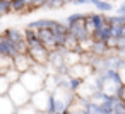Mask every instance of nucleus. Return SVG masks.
I'll use <instances>...</instances> for the list:
<instances>
[{
  "instance_id": "obj_1",
  "label": "nucleus",
  "mask_w": 125,
  "mask_h": 114,
  "mask_svg": "<svg viewBox=\"0 0 125 114\" xmlns=\"http://www.w3.org/2000/svg\"><path fill=\"white\" fill-rule=\"evenodd\" d=\"M96 85H98L99 92H103L110 97H115L118 94V90L123 87V82H122L118 72L106 70L103 73H96Z\"/></svg>"
},
{
  "instance_id": "obj_2",
  "label": "nucleus",
  "mask_w": 125,
  "mask_h": 114,
  "mask_svg": "<svg viewBox=\"0 0 125 114\" xmlns=\"http://www.w3.org/2000/svg\"><path fill=\"white\" fill-rule=\"evenodd\" d=\"M46 66H38V65H33L31 70L21 73V78L19 82L33 94L40 92L41 89H45V78H46Z\"/></svg>"
},
{
  "instance_id": "obj_3",
  "label": "nucleus",
  "mask_w": 125,
  "mask_h": 114,
  "mask_svg": "<svg viewBox=\"0 0 125 114\" xmlns=\"http://www.w3.org/2000/svg\"><path fill=\"white\" fill-rule=\"evenodd\" d=\"M7 97L12 100V104L19 109V107H24L31 102V92L21 83V82H16L10 85L9 92H7Z\"/></svg>"
},
{
  "instance_id": "obj_4",
  "label": "nucleus",
  "mask_w": 125,
  "mask_h": 114,
  "mask_svg": "<svg viewBox=\"0 0 125 114\" xmlns=\"http://www.w3.org/2000/svg\"><path fill=\"white\" fill-rule=\"evenodd\" d=\"M36 111L43 112V114H50L52 111V94L46 89H41L40 92L31 95V102H29Z\"/></svg>"
},
{
  "instance_id": "obj_5",
  "label": "nucleus",
  "mask_w": 125,
  "mask_h": 114,
  "mask_svg": "<svg viewBox=\"0 0 125 114\" xmlns=\"http://www.w3.org/2000/svg\"><path fill=\"white\" fill-rule=\"evenodd\" d=\"M28 56L33 60V63H34V65H38V66H48L50 53L45 49V46L29 48V49H28Z\"/></svg>"
},
{
  "instance_id": "obj_6",
  "label": "nucleus",
  "mask_w": 125,
  "mask_h": 114,
  "mask_svg": "<svg viewBox=\"0 0 125 114\" xmlns=\"http://www.w3.org/2000/svg\"><path fill=\"white\" fill-rule=\"evenodd\" d=\"M33 60L28 56V55H16L14 56V68L19 72V73H24L28 70L33 68Z\"/></svg>"
},
{
  "instance_id": "obj_7",
  "label": "nucleus",
  "mask_w": 125,
  "mask_h": 114,
  "mask_svg": "<svg viewBox=\"0 0 125 114\" xmlns=\"http://www.w3.org/2000/svg\"><path fill=\"white\" fill-rule=\"evenodd\" d=\"M16 112H17V107L12 104V100L7 95L0 97V114H16Z\"/></svg>"
},
{
  "instance_id": "obj_8",
  "label": "nucleus",
  "mask_w": 125,
  "mask_h": 114,
  "mask_svg": "<svg viewBox=\"0 0 125 114\" xmlns=\"http://www.w3.org/2000/svg\"><path fill=\"white\" fill-rule=\"evenodd\" d=\"M93 5L96 7V10L99 14H108V12L113 10V4L110 2V0H94Z\"/></svg>"
},
{
  "instance_id": "obj_9",
  "label": "nucleus",
  "mask_w": 125,
  "mask_h": 114,
  "mask_svg": "<svg viewBox=\"0 0 125 114\" xmlns=\"http://www.w3.org/2000/svg\"><path fill=\"white\" fill-rule=\"evenodd\" d=\"M9 68H14V56H9V55L0 53V70L7 72Z\"/></svg>"
},
{
  "instance_id": "obj_10",
  "label": "nucleus",
  "mask_w": 125,
  "mask_h": 114,
  "mask_svg": "<svg viewBox=\"0 0 125 114\" xmlns=\"http://www.w3.org/2000/svg\"><path fill=\"white\" fill-rule=\"evenodd\" d=\"M67 4H69L67 0H46V4H45V7H43V9L55 10V9H62V7H65Z\"/></svg>"
},
{
  "instance_id": "obj_11",
  "label": "nucleus",
  "mask_w": 125,
  "mask_h": 114,
  "mask_svg": "<svg viewBox=\"0 0 125 114\" xmlns=\"http://www.w3.org/2000/svg\"><path fill=\"white\" fill-rule=\"evenodd\" d=\"M4 77L10 82V83H16V82H19V78H21V73L16 70V68H9L7 72H4Z\"/></svg>"
},
{
  "instance_id": "obj_12",
  "label": "nucleus",
  "mask_w": 125,
  "mask_h": 114,
  "mask_svg": "<svg viewBox=\"0 0 125 114\" xmlns=\"http://www.w3.org/2000/svg\"><path fill=\"white\" fill-rule=\"evenodd\" d=\"M10 85H12V83H10L4 75H0V97H2V95H7V92H9Z\"/></svg>"
},
{
  "instance_id": "obj_13",
  "label": "nucleus",
  "mask_w": 125,
  "mask_h": 114,
  "mask_svg": "<svg viewBox=\"0 0 125 114\" xmlns=\"http://www.w3.org/2000/svg\"><path fill=\"white\" fill-rule=\"evenodd\" d=\"M16 114H43V112L36 111V109H34L31 104H28V106H24V107H19Z\"/></svg>"
},
{
  "instance_id": "obj_14",
  "label": "nucleus",
  "mask_w": 125,
  "mask_h": 114,
  "mask_svg": "<svg viewBox=\"0 0 125 114\" xmlns=\"http://www.w3.org/2000/svg\"><path fill=\"white\" fill-rule=\"evenodd\" d=\"M116 97L120 99V102H122V104H125V85H123V87H122V89L118 90V94H116Z\"/></svg>"
},
{
  "instance_id": "obj_15",
  "label": "nucleus",
  "mask_w": 125,
  "mask_h": 114,
  "mask_svg": "<svg viewBox=\"0 0 125 114\" xmlns=\"http://www.w3.org/2000/svg\"><path fill=\"white\" fill-rule=\"evenodd\" d=\"M116 16H125V2L116 7Z\"/></svg>"
},
{
  "instance_id": "obj_16",
  "label": "nucleus",
  "mask_w": 125,
  "mask_h": 114,
  "mask_svg": "<svg viewBox=\"0 0 125 114\" xmlns=\"http://www.w3.org/2000/svg\"><path fill=\"white\" fill-rule=\"evenodd\" d=\"M14 2H17V0H0V4H5V5H10Z\"/></svg>"
},
{
  "instance_id": "obj_17",
  "label": "nucleus",
  "mask_w": 125,
  "mask_h": 114,
  "mask_svg": "<svg viewBox=\"0 0 125 114\" xmlns=\"http://www.w3.org/2000/svg\"><path fill=\"white\" fill-rule=\"evenodd\" d=\"M120 36L125 38V26H122V29H120Z\"/></svg>"
},
{
  "instance_id": "obj_18",
  "label": "nucleus",
  "mask_w": 125,
  "mask_h": 114,
  "mask_svg": "<svg viewBox=\"0 0 125 114\" xmlns=\"http://www.w3.org/2000/svg\"><path fill=\"white\" fill-rule=\"evenodd\" d=\"M0 75H4V72H2V70H0Z\"/></svg>"
},
{
  "instance_id": "obj_19",
  "label": "nucleus",
  "mask_w": 125,
  "mask_h": 114,
  "mask_svg": "<svg viewBox=\"0 0 125 114\" xmlns=\"http://www.w3.org/2000/svg\"><path fill=\"white\" fill-rule=\"evenodd\" d=\"M67 2H74V0H67Z\"/></svg>"
}]
</instances>
